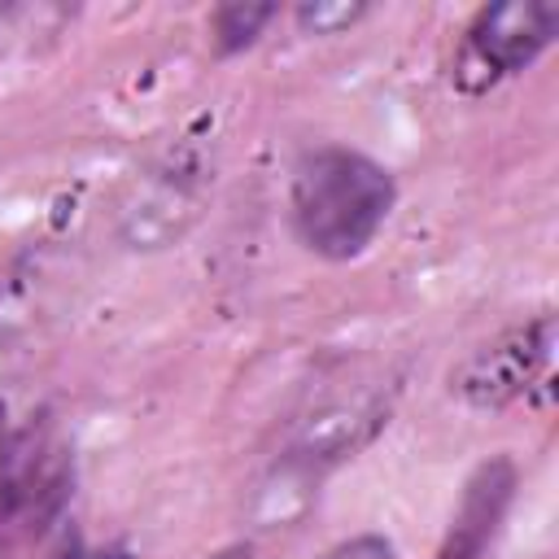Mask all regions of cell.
Wrapping results in <instances>:
<instances>
[{"mask_svg":"<svg viewBox=\"0 0 559 559\" xmlns=\"http://www.w3.org/2000/svg\"><path fill=\"white\" fill-rule=\"evenodd\" d=\"M397 205L393 175L345 144L306 148L288 179V214L297 240L323 262H349L371 249Z\"/></svg>","mask_w":559,"mask_h":559,"instance_id":"obj_1","label":"cell"},{"mask_svg":"<svg viewBox=\"0 0 559 559\" xmlns=\"http://www.w3.org/2000/svg\"><path fill=\"white\" fill-rule=\"evenodd\" d=\"M555 314H533L528 323L502 328L485 345H476L454 371L450 393L472 411H502L511 402L550 406L555 397Z\"/></svg>","mask_w":559,"mask_h":559,"instance_id":"obj_2","label":"cell"},{"mask_svg":"<svg viewBox=\"0 0 559 559\" xmlns=\"http://www.w3.org/2000/svg\"><path fill=\"white\" fill-rule=\"evenodd\" d=\"M559 35V9L550 0H502L485 4L459 44L454 83L463 92H489L493 83L528 70Z\"/></svg>","mask_w":559,"mask_h":559,"instance_id":"obj_3","label":"cell"},{"mask_svg":"<svg viewBox=\"0 0 559 559\" xmlns=\"http://www.w3.org/2000/svg\"><path fill=\"white\" fill-rule=\"evenodd\" d=\"M210 170L192 148L153 162L118 205V240L127 249H170L197 223Z\"/></svg>","mask_w":559,"mask_h":559,"instance_id":"obj_4","label":"cell"},{"mask_svg":"<svg viewBox=\"0 0 559 559\" xmlns=\"http://www.w3.org/2000/svg\"><path fill=\"white\" fill-rule=\"evenodd\" d=\"M389 393L376 389V384H358V389H345V393H328L319 406H310L297 424H293V437H288V450L284 459L293 463H306L314 472L341 463V459H354L358 450H367L384 424H389Z\"/></svg>","mask_w":559,"mask_h":559,"instance_id":"obj_5","label":"cell"},{"mask_svg":"<svg viewBox=\"0 0 559 559\" xmlns=\"http://www.w3.org/2000/svg\"><path fill=\"white\" fill-rule=\"evenodd\" d=\"M515 485H520V472H515V463L507 454L485 459L467 476L463 498H459V511L450 520V533H445V542L437 546L432 559H485V550L498 537V524L511 511Z\"/></svg>","mask_w":559,"mask_h":559,"instance_id":"obj_6","label":"cell"},{"mask_svg":"<svg viewBox=\"0 0 559 559\" xmlns=\"http://www.w3.org/2000/svg\"><path fill=\"white\" fill-rule=\"evenodd\" d=\"M280 17V4H253V0H227L210 13V39L218 57H236L258 44V35Z\"/></svg>","mask_w":559,"mask_h":559,"instance_id":"obj_7","label":"cell"},{"mask_svg":"<svg viewBox=\"0 0 559 559\" xmlns=\"http://www.w3.org/2000/svg\"><path fill=\"white\" fill-rule=\"evenodd\" d=\"M70 22V9L61 4H0V57L9 52H31L44 39L61 35Z\"/></svg>","mask_w":559,"mask_h":559,"instance_id":"obj_8","label":"cell"},{"mask_svg":"<svg viewBox=\"0 0 559 559\" xmlns=\"http://www.w3.org/2000/svg\"><path fill=\"white\" fill-rule=\"evenodd\" d=\"M371 13V4L362 0H306L293 9V22L301 26V35H341L349 26H358Z\"/></svg>","mask_w":559,"mask_h":559,"instance_id":"obj_9","label":"cell"},{"mask_svg":"<svg viewBox=\"0 0 559 559\" xmlns=\"http://www.w3.org/2000/svg\"><path fill=\"white\" fill-rule=\"evenodd\" d=\"M319 559H397L393 555V542L380 537V533H358V537H345L336 546H328Z\"/></svg>","mask_w":559,"mask_h":559,"instance_id":"obj_10","label":"cell"},{"mask_svg":"<svg viewBox=\"0 0 559 559\" xmlns=\"http://www.w3.org/2000/svg\"><path fill=\"white\" fill-rule=\"evenodd\" d=\"M61 559H131L127 550H87V546H70Z\"/></svg>","mask_w":559,"mask_h":559,"instance_id":"obj_11","label":"cell"},{"mask_svg":"<svg viewBox=\"0 0 559 559\" xmlns=\"http://www.w3.org/2000/svg\"><path fill=\"white\" fill-rule=\"evenodd\" d=\"M0 445H4V432H0Z\"/></svg>","mask_w":559,"mask_h":559,"instance_id":"obj_12","label":"cell"}]
</instances>
